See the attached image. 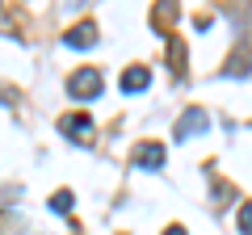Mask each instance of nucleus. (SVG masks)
<instances>
[{"mask_svg":"<svg viewBox=\"0 0 252 235\" xmlns=\"http://www.w3.org/2000/svg\"><path fill=\"white\" fill-rule=\"evenodd\" d=\"M147 84H152L147 67H126V72H122V92H143Z\"/></svg>","mask_w":252,"mask_h":235,"instance_id":"6","label":"nucleus"},{"mask_svg":"<svg viewBox=\"0 0 252 235\" xmlns=\"http://www.w3.org/2000/svg\"><path fill=\"white\" fill-rule=\"evenodd\" d=\"M67 4H72V9H80V4H84V0H67Z\"/></svg>","mask_w":252,"mask_h":235,"instance_id":"13","label":"nucleus"},{"mask_svg":"<svg viewBox=\"0 0 252 235\" xmlns=\"http://www.w3.org/2000/svg\"><path fill=\"white\" fill-rule=\"evenodd\" d=\"M63 42L72 46V51H89V46L97 42V26H93V21H80V26H72L63 34Z\"/></svg>","mask_w":252,"mask_h":235,"instance_id":"5","label":"nucleus"},{"mask_svg":"<svg viewBox=\"0 0 252 235\" xmlns=\"http://www.w3.org/2000/svg\"><path fill=\"white\" fill-rule=\"evenodd\" d=\"M59 130L67 139H72V143H93V118H84V114H67V118H59Z\"/></svg>","mask_w":252,"mask_h":235,"instance_id":"3","label":"nucleus"},{"mask_svg":"<svg viewBox=\"0 0 252 235\" xmlns=\"http://www.w3.org/2000/svg\"><path fill=\"white\" fill-rule=\"evenodd\" d=\"M164 235H185V227H168V231H164Z\"/></svg>","mask_w":252,"mask_h":235,"instance_id":"12","label":"nucleus"},{"mask_svg":"<svg viewBox=\"0 0 252 235\" xmlns=\"http://www.w3.org/2000/svg\"><path fill=\"white\" fill-rule=\"evenodd\" d=\"M72 202H76L72 193H63V189H59V193L51 198V210H55V214H67V210H72Z\"/></svg>","mask_w":252,"mask_h":235,"instance_id":"9","label":"nucleus"},{"mask_svg":"<svg viewBox=\"0 0 252 235\" xmlns=\"http://www.w3.org/2000/svg\"><path fill=\"white\" fill-rule=\"evenodd\" d=\"M248 63H252V51L244 46L240 55H231V63H227V76H248Z\"/></svg>","mask_w":252,"mask_h":235,"instance_id":"7","label":"nucleus"},{"mask_svg":"<svg viewBox=\"0 0 252 235\" xmlns=\"http://www.w3.org/2000/svg\"><path fill=\"white\" fill-rule=\"evenodd\" d=\"M164 17H168V26L177 21V4H172V0H160V13H156V26H164Z\"/></svg>","mask_w":252,"mask_h":235,"instance_id":"10","label":"nucleus"},{"mask_svg":"<svg viewBox=\"0 0 252 235\" xmlns=\"http://www.w3.org/2000/svg\"><path fill=\"white\" fill-rule=\"evenodd\" d=\"M206 130H210V114L202 105H189L185 114H181V122L172 126V139H177V143H189L193 135H206Z\"/></svg>","mask_w":252,"mask_h":235,"instance_id":"2","label":"nucleus"},{"mask_svg":"<svg viewBox=\"0 0 252 235\" xmlns=\"http://www.w3.org/2000/svg\"><path fill=\"white\" fill-rule=\"evenodd\" d=\"M101 88H105V80H101L97 67H80V72L67 76V97H76V101H93V97H101Z\"/></svg>","mask_w":252,"mask_h":235,"instance_id":"1","label":"nucleus"},{"mask_svg":"<svg viewBox=\"0 0 252 235\" xmlns=\"http://www.w3.org/2000/svg\"><path fill=\"white\" fill-rule=\"evenodd\" d=\"M135 168H143V172L164 168V143H156V139L139 143V147H135Z\"/></svg>","mask_w":252,"mask_h":235,"instance_id":"4","label":"nucleus"},{"mask_svg":"<svg viewBox=\"0 0 252 235\" xmlns=\"http://www.w3.org/2000/svg\"><path fill=\"white\" fill-rule=\"evenodd\" d=\"M168 51H172V72L185 76V46H181V38H168Z\"/></svg>","mask_w":252,"mask_h":235,"instance_id":"8","label":"nucleus"},{"mask_svg":"<svg viewBox=\"0 0 252 235\" xmlns=\"http://www.w3.org/2000/svg\"><path fill=\"white\" fill-rule=\"evenodd\" d=\"M240 231L252 235V206H240Z\"/></svg>","mask_w":252,"mask_h":235,"instance_id":"11","label":"nucleus"}]
</instances>
